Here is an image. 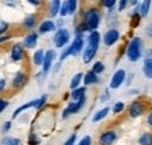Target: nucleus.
I'll use <instances>...</instances> for the list:
<instances>
[{"mask_svg": "<svg viewBox=\"0 0 152 145\" xmlns=\"http://www.w3.org/2000/svg\"><path fill=\"white\" fill-rule=\"evenodd\" d=\"M141 71L145 78L152 80V58H144Z\"/></svg>", "mask_w": 152, "mask_h": 145, "instance_id": "18", "label": "nucleus"}, {"mask_svg": "<svg viewBox=\"0 0 152 145\" xmlns=\"http://www.w3.org/2000/svg\"><path fill=\"white\" fill-rule=\"evenodd\" d=\"M152 6V0H142L139 4V13L141 17H147Z\"/></svg>", "mask_w": 152, "mask_h": 145, "instance_id": "24", "label": "nucleus"}, {"mask_svg": "<svg viewBox=\"0 0 152 145\" xmlns=\"http://www.w3.org/2000/svg\"><path fill=\"white\" fill-rule=\"evenodd\" d=\"M83 23L86 24L87 29L89 32L91 31H97V27L100 26V21H101V15L97 8L91 7L89 10L86 11L84 17H83Z\"/></svg>", "mask_w": 152, "mask_h": 145, "instance_id": "3", "label": "nucleus"}, {"mask_svg": "<svg viewBox=\"0 0 152 145\" xmlns=\"http://www.w3.org/2000/svg\"><path fill=\"white\" fill-rule=\"evenodd\" d=\"M37 43H38V33L37 32H31V33L26 34L24 37V40H23V45L26 49H33V48H36Z\"/></svg>", "mask_w": 152, "mask_h": 145, "instance_id": "14", "label": "nucleus"}, {"mask_svg": "<svg viewBox=\"0 0 152 145\" xmlns=\"http://www.w3.org/2000/svg\"><path fill=\"white\" fill-rule=\"evenodd\" d=\"M131 4V0H119V5H118V11L121 12L124 10H126V7Z\"/></svg>", "mask_w": 152, "mask_h": 145, "instance_id": "36", "label": "nucleus"}, {"mask_svg": "<svg viewBox=\"0 0 152 145\" xmlns=\"http://www.w3.org/2000/svg\"><path fill=\"white\" fill-rule=\"evenodd\" d=\"M86 31H88V29H87L84 23H80V24H77L75 26V34L76 36H83V33Z\"/></svg>", "mask_w": 152, "mask_h": 145, "instance_id": "32", "label": "nucleus"}, {"mask_svg": "<svg viewBox=\"0 0 152 145\" xmlns=\"http://www.w3.org/2000/svg\"><path fill=\"white\" fill-rule=\"evenodd\" d=\"M146 109H147L146 103L140 99H135L128 105L127 112L132 119H135V118H140L141 115H144L146 113Z\"/></svg>", "mask_w": 152, "mask_h": 145, "instance_id": "4", "label": "nucleus"}, {"mask_svg": "<svg viewBox=\"0 0 152 145\" xmlns=\"http://www.w3.org/2000/svg\"><path fill=\"white\" fill-rule=\"evenodd\" d=\"M56 30V23L51 19H45L38 25V32L39 33H49Z\"/></svg>", "mask_w": 152, "mask_h": 145, "instance_id": "15", "label": "nucleus"}, {"mask_svg": "<svg viewBox=\"0 0 152 145\" xmlns=\"http://www.w3.org/2000/svg\"><path fill=\"white\" fill-rule=\"evenodd\" d=\"M141 15L139 13V5L134 6V11L132 12L131 14V20H129V24H131V27L132 29H135L140 25V20H141Z\"/></svg>", "mask_w": 152, "mask_h": 145, "instance_id": "19", "label": "nucleus"}, {"mask_svg": "<svg viewBox=\"0 0 152 145\" xmlns=\"http://www.w3.org/2000/svg\"><path fill=\"white\" fill-rule=\"evenodd\" d=\"M8 29H10V24L8 23L0 21V36H4V33H6Z\"/></svg>", "mask_w": 152, "mask_h": 145, "instance_id": "38", "label": "nucleus"}, {"mask_svg": "<svg viewBox=\"0 0 152 145\" xmlns=\"http://www.w3.org/2000/svg\"><path fill=\"white\" fill-rule=\"evenodd\" d=\"M119 39H120V31L118 29H114V27L107 30L103 34V38H102L103 44L106 46H113Z\"/></svg>", "mask_w": 152, "mask_h": 145, "instance_id": "8", "label": "nucleus"}, {"mask_svg": "<svg viewBox=\"0 0 152 145\" xmlns=\"http://www.w3.org/2000/svg\"><path fill=\"white\" fill-rule=\"evenodd\" d=\"M146 124H147V126L152 130V111H150V112L147 113V115H146Z\"/></svg>", "mask_w": 152, "mask_h": 145, "instance_id": "41", "label": "nucleus"}, {"mask_svg": "<svg viewBox=\"0 0 152 145\" xmlns=\"http://www.w3.org/2000/svg\"><path fill=\"white\" fill-rule=\"evenodd\" d=\"M99 82V75L95 74L93 70H89L84 74L83 76V83H84V87L86 86H90V84H95Z\"/></svg>", "mask_w": 152, "mask_h": 145, "instance_id": "20", "label": "nucleus"}, {"mask_svg": "<svg viewBox=\"0 0 152 145\" xmlns=\"http://www.w3.org/2000/svg\"><path fill=\"white\" fill-rule=\"evenodd\" d=\"M26 82H27V76H26V74H24L23 71H18V72L14 75L13 80H12V86H13L14 88H21V87H24V86L26 84Z\"/></svg>", "mask_w": 152, "mask_h": 145, "instance_id": "17", "label": "nucleus"}, {"mask_svg": "<svg viewBox=\"0 0 152 145\" xmlns=\"http://www.w3.org/2000/svg\"><path fill=\"white\" fill-rule=\"evenodd\" d=\"M116 2H118V0H101V5H102L104 8L109 10V11H112V10L115 7Z\"/></svg>", "mask_w": 152, "mask_h": 145, "instance_id": "33", "label": "nucleus"}, {"mask_svg": "<svg viewBox=\"0 0 152 145\" xmlns=\"http://www.w3.org/2000/svg\"><path fill=\"white\" fill-rule=\"evenodd\" d=\"M86 90H87L86 87H78V88L71 90V97H72V100L74 101H78L82 97H84L86 96Z\"/></svg>", "mask_w": 152, "mask_h": 145, "instance_id": "26", "label": "nucleus"}, {"mask_svg": "<svg viewBox=\"0 0 152 145\" xmlns=\"http://www.w3.org/2000/svg\"><path fill=\"white\" fill-rule=\"evenodd\" d=\"M126 78H127V72H126V70L122 69V68L116 69V70L114 71V74L112 75V77H110L109 88H110V89H118V88H120V87L125 83Z\"/></svg>", "mask_w": 152, "mask_h": 145, "instance_id": "7", "label": "nucleus"}, {"mask_svg": "<svg viewBox=\"0 0 152 145\" xmlns=\"http://www.w3.org/2000/svg\"><path fill=\"white\" fill-rule=\"evenodd\" d=\"M83 76H84V75H83L82 72H77V74H75V75L72 76V78H71V81H70V88H71L72 90L80 87L81 81H83Z\"/></svg>", "mask_w": 152, "mask_h": 145, "instance_id": "27", "label": "nucleus"}, {"mask_svg": "<svg viewBox=\"0 0 152 145\" xmlns=\"http://www.w3.org/2000/svg\"><path fill=\"white\" fill-rule=\"evenodd\" d=\"M125 103L122 102V101H116L114 105H113V107H112V112L114 113V114H120V113H122L124 112V109H125Z\"/></svg>", "mask_w": 152, "mask_h": 145, "instance_id": "29", "label": "nucleus"}, {"mask_svg": "<svg viewBox=\"0 0 152 145\" xmlns=\"http://www.w3.org/2000/svg\"><path fill=\"white\" fill-rule=\"evenodd\" d=\"M37 24H38V17L36 14H28V15H26L24 18L23 23H21L23 27L26 29V30H33L37 26Z\"/></svg>", "mask_w": 152, "mask_h": 145, "instance_id": "16", "label": "nucleus"}, {"mask_svg": "<svg viewBox=\"0 0 152 145\" xmlns=\"http://www.w3.org/2000/svg\"><path fill=\"white\" fill-rule=\"evenodd\" d=\"M46 99H48V96H46V95H42V96H40V97H38V99L31 100L30 102H26V103L21 105L20 107H18V108L13 112V118H17L21 112H24V111H26V109H30V108L39 109V108H42V107L45 105Z\"/></svg>", "mask_w": 152, "mask_h": 145, "instance_id": "5", "label": "nucleus"}, {"mask_svg": "<svg viewBox=\"0 0 152 145\" xmlns=\"http://www.w3.org/2000/svg\"><path fill=\"white\" fill-rule=\"evenodd\" d=\"M138 1H139V0H131V4H129V5H131V6H137V5H139Z\"/></svg>", "mask_w": 152, "mask_h": 145, "instance_id": "49", "label": "nucleus"}, {"mask_svg": "<svg viewBox=\"0 0 152 145\" xmlns=\"http://www.w3.org/2000/svg\"><path fill=\"white\" fill-rule=\"evenodd\" d=\"M61 6H62L61 0H50V6H49L50 15L51 17H57L61 12Z\"/></svg>", "mask_w": 152, "mask_h": 145, "instance_id": "22", "label": "nucleus"}, {"mask_svg": "<svg viewBox=\"0 0 152 145\" xmlns=\"http://www.w3.org/2000/svg\"><path fill=\"white\" fill-rule=\"evenodd\" d=\"M8 39H11V36H0V44L5 43V42L8 40Z\"/></svg>", "mask_w": 152, "mask_h": 145, "instance_id": "48", "label": "nucleus"}, {"mask_svg": "<svg viewBox=\"0 0 152 145\" xmlns=\"http://www.w3.org/2000/svg\"><path fill=\"white\" fill-rule=\"evenodd\" d=\"M145 32H146V34L152 39V23L148 24V25L145 27Z\"/></svg>", "mask_w": 152, "mask_h": 145, "instance_id": "44", "label": "nucleus"}, {"mask_svg": "<svg viewBox=\"0 0 152 145\" xmlns=\"http://www.w3.org/2000/svg\"><path fill=\"white\" fill-rule=\"evenodd\" d=\"M138 145H152V131L142 132L138 138Z\"/></svg>", "mask_w": 152, "mask_h": 145, "instance_id": "23", "label": "nucleus"}, {"mask_svg": "<svg viewBox=\"0 0 152 145\" xmlns=\"http://www.w3.org/2000/svg\"><path fill=\"white\" fill-rule=\"evenodd\" d=\"M78 145H91V138H90V135H84L81 139V141L78 143Z\"/></svg>", "mask_w": 152, "mask_h": 145, "instance_id": "39", "label": "nucleus"}, {"mask_svg": "<svg viewBox=\"0 0 152 145\" xmlns=\"http://www.w3.org/2000/svg\"><path fill=\"white\" fill-rule=\"evenodd\" d=\"M44 57H45V51L43 49H38L33 52V56H32V61L36 65H43V62H44Z\"/></svg>", "mask_w": 152, "mask_h": 145, "instance_id": "25", "label": "nucleus"}, {"mask_svg": "<svg viewBox=\"0 0 152 145\" xmlns=\"http://www.w3.org/2000/svg\"><path fill=\"white\" fill-rule=\"evenodd\" d=\"M75 141H76V134H71V135H70V138L65 141V144H64V145H74V144H75Z\"/></svg>", "mask_w": 152, "mask_h": 145, "instance_id": "42", "label": "nucleus"}, {"mask_svg": "<svg viewBox=\"0 0 152 145\" xmlns=\"http://www.w3.org/2000/svg\"><path fill=\"white\" fill-rule=\"evenodd\" d=\"M144 58H152V48L145 50V52H144Z\"/></svg>", "mask_w": 152, "mask_h": 145, "instance_id": "45", "label": "nucleus"}, {"mask_svg": "<svg viewBox=\"0 0 152 145\" xmlns=\"http://www.w3.org/2000/svg\"><path fill=\"white\" fill-rule=\"evenodd\" d=\"M109 112H110V108H109L108 106H104V107L100 108V109H99L97 112H95V114L93 115L91 121H93V122H99V121L103 120L104 118H107V115L109 114Z\"/></svg>", "mask_w": 152, "mask_h": 145, "instance_id": "21", "label": "nucleus"}, {"mask_svg": "<svg viewBox=\"0 0 152 145\" xmlns=\"http://www.w3.org/2000/svg\"><path fill=\"white\" fill-rule=\"evenodd\" d=\"M69 56H71V50H70V46H66V48L61 52L59 59H61V61H64V59H66Z\"/></svg>", "mask_w": 152, "mask_h": 145, "instance_id": "35", "label": "nucleus"}, {"mask_svg": "<svg viewBox=\"0 0 152 145\" xmlns=\"http://www.w3.org/2000/svg\"><path fill=\"white\" fill-rule=\"evenodd\" d=\"M1 145H20V140L13 137H6L2 139Z\"/></svg>", "mask_w": 152, "mask_h": 145, "instance_id": "31", "label": "nucleus"}, {"mask_svg": "<svg viewBox=\"0 0 152 145\" xmlns=\"http://www.w3.org/2000/svg\"><path fill=\"white\" fill-rule=\"evenodd\" d=\"M70 40V32L68 29H64V27H59L55 34H53V38H52V42H53V45L57 48V49H62L64 48Z\"/></svg>", "mask_w": 152, "mask_h": 145, "instance_id": "6", "label": "nucleus"}, {"mask_svg": "<svg viewBox=\"0 0 152 145\" xmlns=\"http://www.w3.org/2000/svg\"><path fill=\"white\" fill-rule=\"evenodd\" d=\"M118 139V133L114 130H106L99 135L100 145H113Z\"/></svg>", "mask_w": 152, "mask_h": 145, "instance_id": "9", "label": "nucleus"}, {"mask_svg": "<svg viewBox=\"0 0 152 145\" xmlns=\"http://www.w3.org/2000/svg\"><path fill=\"white\" fill-rule=\"evenodd\" d=\"M11 59L14 61V62H18V61H21L25 56V49H24V45L23 44H14L12 48H11Z\"/></svg>", "mask_w": 152, "mask_h": 145, "instance_id": "12", "label": "nucleus"}, {"mask_svg": "<svg viewBox=\"0 0 152 145\" xmlns=\"http://www.w3.org/2000/svg\"><path fill=\"white\" fill-rule=\"evenodd\" d=\"M71 50V56H77L84 50V38L83 36H75L71 44L69 45Z\"/></svg>", "mask_w": 152, "mask_h": 145, "instance_id": "11", "label": "nucleus"}, {"mask_svg": "<svg viewBox=\"0 0 152 145\" xmlns=\"http://www.w3.org/2000/svg\"><path fill=\"white\" fill-rule=\"evenodd\" d=\"M7 106H8V101H6L2 97H0V113H2L7 108Z\"/></svg>", "mask_w": 152, "mask_h": 145, "instance_id": "40", "label": "nucleus"}, {"mask_svg": "<svg viewBox=\"0 0 152 145\" xmlns=\"http://www.w3.org/2000/svg\"><path fill=\"white\" fill-rule=\"evenodd\" d=\"M84 103H86V96L82 97V99L78 100V101L70 102V103L66 106V108L63 111V118H66V116H69L70 114H75V113H77V112H80Z\"/></svg>", "mask_w": 152, "mask_h": 145, "instance_id": "10", "label": "nucleus"}, {"mask_svg": "<svg viewBox=\"0 0 152 145\" xmlns=\"http://www.w3.org/2000/svg\"><path fill=\"white\" fill-rule=\"evenodd\" d=\"M27 2L32 6H42L44 0H27Z\"/></svg>", "mask_w": 152, "mask_h": 145, "instance_id": "43", "label": "nucleus"}, {"mask_svg": "<svg viewBox=\"0 0 152 145\" xmlns=\"http://www.w3.org/2000/svg\"><path fill=\"white\" fill-rule=\"evenodd\" d=\"M68 4H69V8H70V14H74L78 7V0H68Z\"/></svg>", "mask_w": 152, "mask_h": 145, "instance_id": "34", "label": "nucleus"}, {"mask_svg": "<svg viewBox=\"0 0 152 145\" xmlns=\"http://www.w3.org/2000/svg\"><path fill=\"white\" fill-rule=\"evenodd\" d=\"M104 69H106V67H104V64L101 62V61H96V62H94V64H93V67H91V70L95 72V74H102L103 71H104Z\"/></svg>", "mask_w": 152, "mask_h": 145, "instance_id": "28", "label": "nucleus"}, {"mask_svg": "<svg viewBox=\"0 0 152 145\" xmlns=\"http://www.w3.org/2000/svg\"><path fill=\"white\" fill-rule=\"evenodd\" d=\"M70 14V8H69V4H68V0H64L62 1V6H61V12H59V15L62 18L66 17Z\"/></svg>", "mask_w": 152, "mask_h": 145, "instance_id": "30", "label": "nucleus"}, {"mask_svg": "<svg viewBox=\"0 0 152 145\" xmlns=\"http://www.w3.org/2000/svg\"><path fill=\"white\" fill-rule=\"evenodd\" d=\"M110 100V93H109V89H104V92L101 94L100 96V101L101 102H107Z\"/></svg>", "mask_w": 152, "mask_h": 145, "instance_id": "37", "label": "nucleus"}, {"mask_svg": "<svg viewBox=\"0 0 152 145\" xmlns=\"http://www.w3.org/2000/svg\"><path fill=\"white\" fill-rule=\"evenodd\" d=\"M5 87H6V81H5V78H0V92H2V90L5 89Z\"/></svg>", "mask_w": 152, "mask_h": 145, "instance_id": "47", "label": "nucleus"}, {"mask_svg": "<svg viewBox=\"0 0 152 145\" xmlns=\"http://www.w3.org/2000/svg\"><path fill=\"white\" fill-rule=\"evenodd\" d=\"M55 57H56L55 50L49 49L45 51V57H44V62H43V72H48L51 69Z\"/></svg>", "mask_w": 152, "mask_h": 145, "instance_id": "13", "label": "nucleus"}, {"mask_svg": "<svg viewBox=\"0 0 152 145\" xmlns=\"http://www.w3.org/2000/svg\"><path fill=\"white\" fill-rule=\"evenodd\" d=\"M11 126H12L11 121H5V124H4V126H2V131H4V132H7V131L11 128Z\"/></svg>", "mask_w": 152, "mask_h": 145, "instance_id": "46", "label": "nucleus"}, {"mask_svg": "<svg viewBox=\"0 0 152 145\" xmlns=\"http://www.w3.org/2000/svg\"><path fill=\"white\" fill-rule=\"evenodd\" d=\"M100 43H101L100 32L99 31L89 32L88 38H87V45L84 46V50L82 52V61L84 64L90 63L95 58L97 50H99V46H100Z\"/></svg>", "mask_w": 152, "mask_h": 145, "instance_id": "1", "label": "nucleus"}, {"mask_svg": "<svg viewBox=\"0 0 152 145\" xmlns=\"http://www.w3.org/2000/svg\"><path fill=\"white\" fill-rule=\"evenodd\" d=\"M144 42L140 37H133L126 48V57L129 62L135 63L144 56Z\"/></svg>", "mask_w": 152, "mask_h": 145, "instance_id": "2", "label": "nucleus"}]
</instances>
